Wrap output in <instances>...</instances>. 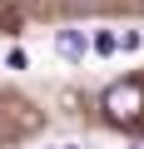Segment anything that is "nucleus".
Here are the masks:
<instances>
[{"label": "nucleus", "instance_id": "obj_1", "mask_svg": "<svg viewBox=\"0 0 144 149\" xmlns=\"http://www.w3.org/2000/svg\"><path fill=\"white\" fill-rule=\"evenodd\" d=\"M104 114L109 124H134L144 114V80H114L104 90Z\"/></svg>", "mask_w": 144, "mask_h": 149}, {"label": "nucleus", "instance_id": "obj_2", "mask_svg": "<svg viewBox=\"0 0 144 149\" xmlns=\"http://www.w3.org/2000/svg\"><path fill=\"white\" fill-rule=\"evenodd\" d=\"M85 50H90L85 30H60V35H55V55H60V60H85Z\"/></svg>", "mask_w": 144, "mask_h": 149}, {"label": "nucleus", "instance_id": "obj_3", "mask_svg": "<svg viewBox=\"0 0 144 149\" xmlns=\"http://www.w3.org/2000/svg\"><path fill=\"white\" fill-rule=\"evenodd\" d=\"M90 50H95V55H104V60H109V55H114V50H119V35H114V30H95V35H90Z\"/></svg>", "mask_w": 144, "mask_h": 149}, {"label": "nucleus", "instance_id": "obj_4", "mask_svg": "<svg viewBox=\"0 0 144 149\" xmlns=\"http://www.w3.org/2000/svg\"><path fill=\"white\" fill-rule=\"evenodd\" d=\"M119 50H129V55H134V50H139V30H124V35H119Z\"/></svg>", "mask_w": 144, "mask_h": 149}, {"label": "nucleus", "instance_id": "obj_5", "mask_svg": "<svg viewBox=\"0 0 144 149\" xmlns=\"http://www.w3.org/2000/svg\"><path fill=\"white\" fill-rule=\"evenodd\" d=\"M5 65H10V70H25L30 60H25V50H10V55H5Z\"/></svg>", "mask_w": 144, "mask_h": 149}, {"label": "nucleus", "instance_id": "obj_6", "mask_svg": "<svg viewBox=\"0 0 144 149\" xmlns=\"http://www.w3.org/2000/svg\"><path fill=\"white\" fill-rule=\"evenodd\" d=\"M60 149H75V144H60Z\"/></svg>", "mask_w": 144, "mask_h": 149}, {"label": "nucleus", "instance_id": "obj_7", "mask_svg": "<svg viewBox=\"0 0 144 149\" xmlns=\"http://www.w3.org/2000/svg\"><path fill=\"white\" fill-rule=\"evenodd\" d=\"M129 149H144V144H129Z\"/></svg>", "mask_w": 144, "mask_h": 149}, {"label": "nucleus", "instance_id": "obj_8", "mask_svg": "<svg viewBox=\"0 0 144 149\" xmlns=\"http://www.w3.org/2000/svg\"><path fill=\"white\" fill-rule=\"evenodd\" d=\"M0 10H5V0H0Z\"/></svg>", "mask_w": 144, "mask_h": 149}]
</instances>
